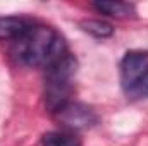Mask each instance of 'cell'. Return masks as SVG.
Listing matches in <instances>:
<instances>
[{
	"label": "cell",
	"instance_id": "obj_1",
	"mask_svg": "<svg viewBox=\"0 0 148 146\" xmlns=\"http://www.w3.org/2000/svg\"><path fill=\"white\" fill-rule=\"evenodd\" d=\"M12 53L17 60L26 65L48 69L50 65L62 60L67 52V45L53 28L48 26H33L28 35L14 41Z\"/></svg>",
	"mask_w": 148,
	"mask_h": 146
},
{
	"label": "cell",
	"instance_id": "obj_2",
	"mask_svg": "<svg viewBox=\"0 0 148 146\" xmlns=\"http://www.w3.org/2000/svg\"><path fill=\"white\" fill-rule=\"evenodd\" d=\"M148 74V52L133 50L127 52L121 62V83L122 88L131 93L140 81Z\"/></svg>",
	"mask_w": 148,
	"mask_h": 146
},
{
	"label": "cell",
	"instance_id": "obj_3",
	"mask_svg": "<svg viewBox=\"0 0 148 146\" xmlns=\"http://www.w3.org/2000/svg\"><path fill=\"white\" fill-rule=\"evenodd\" d=\"M57 119L60 120V124H64L67 129H88L91 126L97 124L98 117L93 110L83 103H77V102H69L67 105H64L62 108L59 110L57 113Z\"/></svg>",
	"mask_w": 148,
	"mask_h": 146
},
{
	"label": "cell",
	"instance_id": "obj_4",
	"mask_svg": "<svg viewBox=\"0 0 148 146\" xmlns=\"http://www.w3.org/2000/svg\"><path fill=\"white\" fill-rule=\"evenodd\" d=\"M33 26H35V23H31L26 17H19V16L0 17V40L2 41H17L24 35H28Z\"/></svg>",
	"mask_w": 148,
	"mask_h": 146
},
{
	"label": "cell",
	"instance_id": "obj_5",
	"mask_svg": "<svg viewBox=\"0 0 148 146\" xmlns=\"http://www.w3.org/2000/svg\"><path fill=\"white\" fill-rule=\"evenodd\" d=\"M93 7L102 14H107V16H112V17H119V19L133 17L136 14L134 5L127 3V2H95Z\"/></svg>",
	"mask_w": 148,
	"mask_h": 146
},
{
	"label": "cell",
	"instance_id": "obj_6",
	"mask_svg": "<svg viewBox=\"0 0 148 146\" xmlns=\"http://www.w3.org/2000/svg\"><path fill=\"white\" fill-rule=\"evenodd\" d=\"M83 28V31H86L88 35L95 38H110L114 35V28L110 23L102 21V19H84L79 24Z\"/></svg>",
	"mask_w": 148,
	"mask_h": 146
},
{
	"label": "cell",
	"instance_id": "obj_7",
	"mask_svg": "<svg viewBox=\"0 0 148 146\" xmlns=\"http://www.w3.org/2000/svg\"><path fill=\"white\" fill-rule=\"evenodd\" d=\"M41 145L43 146H81V139L77 136H74L71 132H47L41 138Z\"/></svg>",
	"mask_w": 148,
	"mask_h": 146
},
{
	"label": "cell",
	"instance_id": "obj_8",
	"mask_svg": "<svg viewBox=\"0 0 148 146\" xmlns=\"http://www.w3.org/2000/svg\"><path fill=\"white\" fill-rule=\"evenodd\" d=\"M127 95H131V96H148V74L140 81V84Z\"/></svg>",
	"mask_w": 148,
	"mask_h": 146
}]
</instances>
